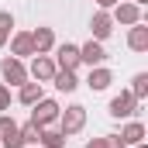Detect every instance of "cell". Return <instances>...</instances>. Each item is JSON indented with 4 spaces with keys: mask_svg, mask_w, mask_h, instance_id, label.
Segmentation results:
<instances>
[{
    "mask_svg": "<svg viewBox=\"0 0 148 148\" xmlns=\"http://www.w3.org/2000/svg\"><path fill=\"white\" fill-rule=\"evenodd\" d=\"M86 127V107H79V103H73V107H66V110H59V131L69 138V134H79Z\"/></svg>",
    "mask_w": 148,
    "mask_h": 148,
    "instance_id": "1",
    "label": "cell"
},
{
    "mask_svg": "<svg viewBox=\"0 0 148 148\" xmlns=\"http://www.w3.org/2000/svg\"><path fill=\"white\" fill-rule=\"evenodd\" d=\"M59 103L55 100H48V97H41L35 107H31V124H38V127H48V124H55L59 121Z\"/></svg>",
    "mask_w": 148,
    "mask_h": 148,
    "instance_id": "2",
    "label": "cell"
},
{
    "mask_svg": "<svg viewBox=\"0 0 148 148\" xmlns=\"http://www.w3.org/2000/svg\"><path fill=\"white\" fill-rule=\"evenodd\" d=\"M0 76H3V83H10V86L28 83V69H24V62L14 59V55H7V59L0 62Z\"/></svg>",
    "mask_w": 148,
    "mask_h": 148,
    "instance_id": "3",
    "label": "cell"
},
{
    "mask_svg": "<svg viewBox=\"0 0 148 148\" xmlns=\"http://www.w3.org/2000/svg\"><path fill=\"white\" fill-rule=\"evenodd\" d=\"M110 10H114L110 17L117 21V24H127V28H131V24H138V21H141V7H138V3H131V0H117Z\"/></svg>",
    "mask_w": 148,
    "mask_h": 148,
    "instance_id": "4",
    "label": "cell"
},
{
    "mask_svg": "<svg viewBox=\"0 0 148 148\" xmlns=\"http://www.w3.org/2000/svg\"><path fill=\"white\" fill-rule=\"evenodd\" d=\"M55 59H48V55H35L31 59V69H28V76L35 79V83H52V76H55Z\"/></svg>",
    "mask_w": 148,
    "mask_h": 148,
    "instance_id": "5",
    "label": "cell"
},
{
    "mask_svg": "<svg viewBox=\"0 0 148 148\" xmlns=\"http://www.w3.org/2000/svg\"><path fill=\"white\" fill-rule=\"evenodd\" d=\"M79 62H86L90 69H93V66H103V62H107V52H103V45H100L97 38H90L86 45H79Z\"/></svg>",
    "mask_w": 148,
    "mask_h": 148,
    "instance_id": "6",
    "label": "cell"
},
{
    "mask_svg": "<svg viewBox=\"0 0 148 148\" xmlns=\"http://www.w3.org/2000/svg\"><path fill=\"white\" fill-rule=\"evenodd\" d=\"M107 110H110V117H131V114L138 110V100H134L127 90H121V93L110 100V107H107Z\"/></svg>",
    "mask_w": 148,
    "mask_h": 148,
    "instance_id": "7",
    "label": "cell"
},
{
    "mask_svg": "<svg viewBox=\"0 0 148 148\" xmlns=\"http://www.w3.org/2000/svg\"><path fill=\"white\" fill-rule=\"evenodd\" d=\"M55 66H59V69H76V66H79V45H73V41L59 45V48H55Z\"/></svg>",
    "mask_w": 148,
    "mask_h": 148,
    "instance_id": "8",
    "label": "cell"
},
{
    "mask_svg": "<svg viewBox=\"0 0 148 148\" xmlns=\"http://www.w3.org/2000/svg\"><path fill=\"white\" fill-rule=\"evenodd\" d=\"M90 31H93V38H97V41L110 38V31H114V17H110V10H97V14H93V21H90Z\"/></svg>",
    "mask_w": 148,
    "mask_h": 148,
    "instance_id": "9",
    "label": "cell"
},
{
    "mask_svg": "<svg viewBox=\"0 0 148 148\" xmlns=\"http://www.w3.org/2000/svg\"><path fill=\"white\" fill-rule=\"evenodd\" d=\"M110 83H114V73L107 69V66H93V69H90V76H86V86H90L93 93H103Z\"/></svg>",
    "mask_w": 148,
    "mask_h": 148,
    "instance_id": "10",
    "label": "cell"
},
{
    "mask_svg": "<svg viewBox=\"0 0 148 148\" xmlns=\"http://www.w3.org/2000/svg\"><path fill=\"white\" fill-rule=\"evenodd\" d=\"M31 45H35V55H48V52L55 48L52 28H35V31H31Z\"/></svg>",
    "mask_w": 148,
    "mask_h": 148,
    "instance_id": "11",
    "label": "cell"
},
{
    "mask_svg": "<svg viewBox=\"0 0 148 148\" xmlns=\"http://www.w3.org/2000/svg\"><path fill=\"white\" fill-rule=\"evenodd\" d=\"M10 55H14V59L35 55V45H31V31H17V35L10 38Z\"/></svg>",
    "mask_w": 148,
    "mask_h": 148,
    "instance_id": "12",
    "label": "cell"
},
{
    "mask_svg": "<svg viewBox=\"0 0 148 148\" xmlns=\"http://www.w3.org/2000/svg\"><path fill=\"white\" fill-rule=\"evenodd\" d=\"M45 97V90H41V83H21L17 86V100L24 103V107H35L38 100Z\"/></svg>",
    "mask_w": 148,
    "mask_h": 148,
    "instance_id": "13",
    "label": "cell"
},
{
    "mask_svg": "<svg viewBox=\"0 0 148 148\" xmlns=\"http://www.w3.org/2000/svg\"><path fill=\"white\" fill-rule=\"evenodd\" d=\"M127 48L131 52H148V28L138 21V24H131V35H127Z\"/></svg>",
    "mask_w": 148,
    "mask_h": 148,
    "instance_id": "14",
    "label": "cell"
},
{
    "mask_svg": "<svg viewBox=\"0 0 148 148\" xmlns=\"http://www.w3.org/2000/svg\"><path fill=\"white\" fill-rule=\"evenodd\" d=\"M52 83H55V90H62V93H73L76 86H79V79H76V69H55Z\"/></svg>",
    "mask_w": 148,
    "mask_h": 148,
    "instance_id": "15",
    "label": "cell"
},
{
    "mask_svg": "<svg viewBox=\"0 0 148 148\" xmlns=\"http://www.w3.org/2000/svg\"><path fill=\"white\" fill-rule=\"evenodd\" d=\"M121 141H124V145H138V141H145V124H141V121L124 124V127H121Z\"/></svg>",
    "mask_w": 148,
    "mask_h": 148,
    "instance_id": "16",
    "label": "cell"
},
{
    "mask_svg": "<svg viewBox=\"0 0 148 148\" xmlns=\"http://www.w3.org/2000/svg\"><path fill=\"white\" fill-rule=\"evenodd\" d=\"M127 93H131V97L141 103V100L148 97V73H134V79H131V90H127Z\"/></svg>",
    "mask_w": 148,
    "mask_h": 148,
    "instance_id": "17",
    "label": "cell"
},
{
    "mask_svg": "<svg viewBox=\"0 0 148 148\" xmlns=\"http://www.w3.org/2000/svg\"><path fill=\"white\" fill-rule=\"evenodd\" d=\"M38 145H45V148H66V134H62V131H45V127H41Z\"/></svg>",
    "mask_w": 148,
    "mask_h": 148,
    "instance_id": "18",
    "label": "cell"
},
{
    "mask_svg": "<svg viewBox=\"0 0 148 148\" xmlns=\"http://www.w3.org/2000/svg\"><path fill=\"white\" fill-rule=\"evenodd\" d=\"M10 28H14V14H10V10H0V48L7 45V38H10Z\"/></svg>",
    "mask_w": 148,
    "mask_h": 148,
    "instance_id": "19",
    "label": "cell"
},
{
    "mask_svg": "<svg viewBox=\"0 0 148 148\" xmlns=\"http://www.w3.org/2000/svg\"><path fill=\"white\" fill-rule=\"evenodd\" d=\"M17 131H21V141H24V145H38V138H41V127L31 124V121H28L24 127H17Z\"/></svg>",
    "mask_w": 148,
    "mask_h": 148,
    "instance_id": "20",
    "label": "cell"
},
{
    "mask_svg": "<svg viewBox=\"0 0 148 148\" xmlns=\"http://www.w3.org/2000/svg\"><path fill=\"white\" fill-rule=\"evenodd\" d=\"M0 148H24V141H21V131H17V127L3 131V134H0Z\"/></svg>",
    "mask_w": 148,
    "mask_h": 148,
    "instance_id": "21",
    "label": "cell"
},
{
    "mask_svg": "<svg viewBox=\"0 0 148 148\" xmlns=\"http://www.w3.org/2000/svg\"><path fill=\"white\" fill-rule=\"evenodd\" d=\"M10 107V90H7V83H0V114Z\"/></svg>",
    "mask_w": 148,
    "mask_h": 148,
    "instance_id": "22",
    "label": "cell"
},
{
    "mask_svg": "<svg viewBox=\"0 0 148 148\" xmlns=\"http://www.w3.org/2000/svg\"><path fill=\"white\" fill-rule=\"evenodd\" d=\"M107 148H127V145L121 141V134H107Z\"/></svg>",
    "mask_w": 148,
    "mask_h": 148,
    "instance_id": "23",
    "label": "cell"
},
{
    "mask_svg": "<svg viewBox=\"0 0 148 148\" xmlns=\"http://www.w3.org/2000/svg\"><path fill=\"white\" fill-rule=\"evenodd\" d=\"M10 127H17V124H14L7 114H0V134H3V131H10Z\"/></svg>",
    "mask_w": 148,
    "mask_h": 148,
    "instance_id": "24",
    "label": "cell"
},
{
    "mask_svg": "<svg viewBox=\"0 0 148 148\" xmlns=\"http://www.w3.org/2000/svg\"><path fill=\"white\" fill-rule=\"evenodd\" d=\"M86 148H107V134H103V138H93V141H86Z\"/></svg>",
    "mask_w": 148,
    "mask_h": 148,
    "instance_id": "25",
    "label": "cell"
},
{
    "mask_svg": "<svg viewBox=\"0 0 148 148\" xmlns=\"http://www.w3.org/2000/svg\"><path fill=\"white\" fill-rule=\"evenodd\" d=\"M97 3H100L103 10H110V7H114V3H117V0H97Z\"/></svg>",
    "mask_w": 148,
    "mask_h": 148,
    "instance_id": "26",
    "label": "cell"
},
{
    "mask_svg": "<svg viewBox=\"0 0 148 148\" xmlns=\"http://www.w3.org/2000/svg\"><path fill=\"white\" fill-rule=\"evenodd\" d=\"M131 3H138V7H145V3H148V0H131Z\"/></svg>",
    "mask_w": 148,
    "mask_h": 148,
    "instance_id": "27",
    "label": "cell"
},
{
    "mask_svg": "<svg viewBox=\"0 0 148 148\" xmlns=\"http://www.w3.org/2000/svg\"><path fill=\"white\" fill-rule=\"evenodd\" d=\"M134 148H148V145H145V141H138V145H134Z\"/></svg>",
    "mask_w": 148,
    "mask_h": 148,
    "instance_id": "28",
    "label": "cell"
}]
</instances>
